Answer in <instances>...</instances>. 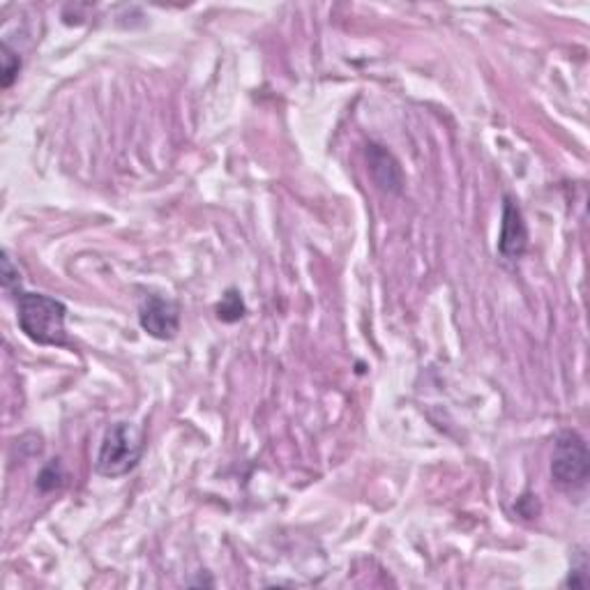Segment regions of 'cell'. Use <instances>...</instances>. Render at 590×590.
Segmentation results:
<instances>
[{"mask_svg": "<svg viewBox=\"0 0 590 590\" xmlns=\"http://www.w3.org/2000/svg\"><path fill=\"white\" fill-rule=\"evenodd\" d=\"M67 309L60 300L44 293H19L17 319L28 339L42 346H70L65 330Z\"/></svg>", "mask_w": 590, "mask_h": 590, "instance_id": "obj_1", "label": "cell"}, {"mask_svg": "<svg viewBox=\"0 0 590 590\" xmlns=\"http://www.w3.org/2000/svg\"><path fill=\"white\" fill-rule=\"evenodd\" d=\"M146 450V436L143 429L130 422H116L100 445L95 459V471L104 478H120L134 471Z\"/></svg>", "mask_w": 590, "mask_h": 590, "instance_id": "obj_2", "label": "cell"}, {"mask_svg": "<svg viewBox=\"0 0 590 590\" xmlns=\"http://www.w3.org/2000/svg\"><path fill=\"white\" fill-rule=\"evenodd\" d=\"M588 448L577 431H561L551 457V478L561 489H584L588 482Z\"/></svg>", "mask_w": 590, "mask_h": 590, "instance_id": "obj_3", "label": "cell"}, {"mask_svg": "<svg viewBox=\"0 0 590 590\" xmlns=\"http://www.w3.org/2000/svg\"><path fill=\"white\" fill-rule=\"evenodd\" d=\"M139 323L150 337L173 339L180 328V309L176 302L160 298V295H148L141 302Z\"/></svg>", "mask_w": 590, "mask_h": 590, "instance_id": "obj_4", "label": "cell"}, {"mask_svg": "<svg viewBox=\"0 0 590 590\" xmlns=\"http://www.w3.org/2000/svg\"><path fill=\"white\" fill-rule=\"evenodd\" d=\"M526 247H528V229H526L524 215H521V208L517 206V203H514L510 196H505L498 252H501L505 259L517 261L524 256Z\"/></svg>", "mask_w": 590, "mask_h": 590, "instance_id": "obj_5", "label": "cell"}, {"mask_svg": "<svg viewBox=\"0 0 590 590\" xmlns=\"http://www.w3.org/2000/svg\"><path fill=\"white\" fill-rule=\"evenodd\" d=\"M369 157V169H372V176L376 180V185L385 189V192H402L404 178H402V169L395 162L388 150H383L381 146H369L367 150Z\"/></svg>", "mask_w": 590, "mask_h": 590, "instance_id": "obj_6", "label": "cell"}, {"mask_svg": "<svg viewBox=\"0 0 590 590\" xmlns=\"http://www.w3.org/2000/svg\"><path fill=\"white\" fill-rule=\"evenodd\" d=\"M217 316L226 323H233L245 316V302H242V298L236 291H229L224 295V300L219 302L217 307Z\"/></svg>", "mask_w": 590, "mask_h": 590, "instance_id": "obj_7", "label": "cell"}, {"mask_svg": "<svg viewBox=\"0 0 590 590\" xmlns=\"http://www.w3.org/2000/svg\"><path fill=\"white\" fill-rule=\"evenodd\" d=\"M21 70V58L14 51L3 44V88H10L14 79L19 77Z\"/></svg>", "mask_w": 590, "mask_h": 590, "instance_id": "obj_8", "label": "cell"}, {"mask_svg": "<svg viewBox=\"0 0 590 590\" xmlns=\"http://www.w3.org/2000/svg\"><path fill=\"white\" fill-rule=\"evenodd\" d=\"M60 484H63V471H60L58 461H51V464L40 473V478H37V487L42 491H51L60 487Z\"/></svg>", "mask_w": 590, "mask_h": 590, "instance_id": "obj_9", "label": "cell"}, {"mask_svg": "<svg viewBox=\"0 0 590 590\" xmlns=\"http://www.w3.org/2000/svg\"><path fill=\"white\" fill-rule=\"evenodd\" d=\"M3 284H5V289L7 291H12L14 286H21V279H19V272H14V268H12V261H10V256H3Z\"/></svg>", "mask_w": 590, "mask_h": 590, "instance_id": "obj_10", "label": "cell"}]
</instances>
